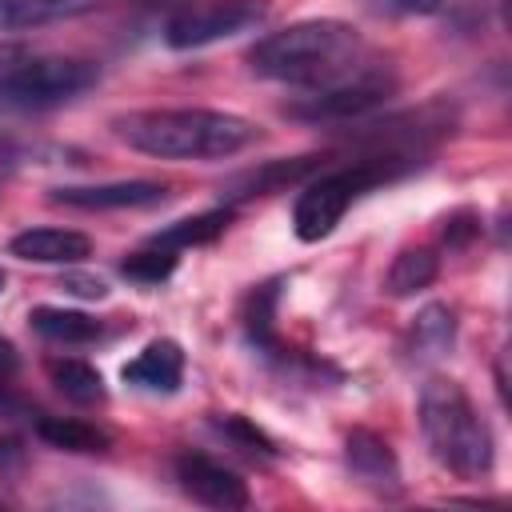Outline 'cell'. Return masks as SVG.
<instances>
[{
    "label": "cell",
    "instance_id": "cell-22",
    "mask_svg": "<svg viewBox=\"0 0 512 512\" xmlns=\"http://www.w3.org/2000/svg\"><path fill=\"white\" fill-rule=\"evenodd\" d=\"M120 272H124L128 280H136V284H160V280H168V276L176 272V252L148 244L144 252L124 256V260H120Z\"/></svg>",
    "mask_w": 512,
    "mask_h": 512
},
{
    "label": "cell",
    "instance_id": "cell-15",
    "mask_svg": "<svg viewBox=\"0 0 512 512\" xmlns=\"http://www.w3.org/2000/svg\"><path fill=\"white\" fill-rule=\"evenodd\" d=\"M96 0H0V32H28L88 12Z\"/></svg>",
    "mask_w": 512,
    "mask_h": 512
},
{
    "label": "cell",
    "instance_id": "cell-27",
    "mask_svg": "<svg viewBox=\"0 0 512 512\" xmlns=\"http://www.w3.org/2000/svg\"><path fill=\"white\" fill-rule=\"evenodd\" d=\"M24 460V448H20V440L16 436H0V468H8V464H20Z\"/></svg>",
    "mask_w": 512,
    "mask_h": 512
},
{
    "label": "cell",
    "instance_id": "cell-30",
    "mask_svg": "<svg viewBox=\"0 0 512 512\" xmlns=\"http://www.w3.org/2000/svg\"><path fill=\"white\" fill-rule=\"evenodd\" d=\"M24 412H28V408H24L20 400H12V396L0 392V416H24Z\"/></svg>",
    "mask_w": 512,
    "mask_h": 512
},
{
    "label": "cell",
    "instance_id": "cell-25",
    "mask_svg": "<svg viewBox=\"0 0 512 512\" xmlns=\"http://www.w3.org/2000/svg\"><path fill=\"white\" fill-rule=\"evenodd\" d=\"M480 236V216L472 212V208H460V212H452L448 220H444V240H448V248H464L468 240H476Z\"/></svg>",
    "mask_w": 512,
    "mask_h": 512
},
{
    "label": "cell",
    "instance_id": "cell-18",
    "mask_svg": "<svg viewBox=\"0 0 512 512\" xmlns=\"http://www.w3.org/2000/svg\"><path fill=\"white\" fill-rule=\"evenodd\" d=\"M276 300H280V280H268V284H260L248 300H244V332H248V340L260 348V352H268V356H284V348H280V340H276Z\"/></svg>",
    "mask_w": 512,
    "mask_h": 512
},
{
    "label": "cell",
    "instance_id": "cell-3",
    "mask_svg": "<svg viewBox=\"0 0 512 512\" xmlns=\"http://www.w3.org/2000/svg\"><path fill=\"white\" fill-rule=\"evenodd\" d=\"M420 432L432 448V456L464 476V480H480L492 472V460H496V448H492V432L484 424V416L476 412L472 396L448 380V376H432L424 380L420 388Z\"/></svg>",
    "mask_w": 512,
    "mask_h": 512
},
{
    "label": "cell",
    "instance_id": "cell-21",
    "mask_svg": "<svg viewBox=\"0 0 512 512\" xmlns=\"http://www.w3.org/2000/svg\"><path fill=\"white\" fill-rule=\"evenodd\" d=\"M36 432H40V440H48L52 448H64V452H104L108 448V432H100L96 424H84V420L40 416Z\"/></svg>",
    "mask_w": 512,
    "mask_h": 512
},
{
    "label": "cell",
    "instance_id": "cell-13",
    "mask_svg": "<svg viewBox=\"0 0 512 512\" xmlns=\"http://www.w3.org/2000/svg\"><path fill=\"white\" fill-rule=\"evenodd\" d=\"M324 164V156H292V160H272L264 168H248L240 176H232L220 192L224 200H248V196H264V192H276L284 184H304L316 168Z\"/></svg>",
    "mask_w": 512,
    "mask_h": 512
},
{
    "label": "cell",
    "instance_id": "cell-10",
    "mask_svg": "<svg viewBox=\"0 0 512 512\" xmlns=\"http://www.w3.org/2000/svg\"><path fill=\"white\" fill-rule=\"evenodd\" d=\"M344 456L348 468L376 492H400V464L388 448V440L372 428H352L344 440Z\"/></svg>",
    "mask_w": 512,
    "mask_h": 512
},
{
    "label": "cell",
    "instance_id": "cell-24",
    "mask_svg": "<svg viewBox=\"0 0 512 512\" xmlns=\"http://www.w3.org/2000/svg\"><path fill=\"white\" fill-rule=\"evenodd\" d=\"M364 4L380 16H436L452 0H364Z\"/></svg>",
    "mask_w": 512,
    "mask_h": 512
},
{
    "label": "cell",
    "instance_id": "cell-5",
    "mask_svg": "<svg viewBox=\"0 0 512 512\" xmlns=\"http://www.w3.org/2000/svg\"><path fill=\"white\" fill-rule=\"evenodd\" d=\"M400 156H372V160H356L348 168H332V172H320L312 180H304L300 196H296V208H292V228L304 244H316L324 240L340 220L344 212L352 208V200L384 180H392L400 172Z\"/></svg>",
    "mask_w": 512,
    "mask_h": 512
},
{
    "label": "cell",
    "instance_id": "cell-4",
    "mask_svg": "<svg viewBox=\"0 0 512 512\" xmlns=\"http://www.w3.org/2000/svg\"><path fill=\"white\" fill-rule=\"evenodd\" d=\"M100 80V68L80 56L28 52L20 44H0V104L12 108H52Z\"/></svg>",
    "mask_w": 512,
    "mask_h": 512
},
{
    "label": "cell",
    "instance_id": "cell-29",
    "mask_svg": "<svg viewBox=\"0 0 512 512\" xmlns=\"http://www.w3.org/2000/svg\"><path fill=\"white\" fill-rule=\"evenodd\" d=\"M16 160H20V148L8 140V136H0V172H8V168H16Z\"/></svg>",
    "mask_w": 512,
    "mask_h": 512
},
{
    "label": "cell",
    "instance_id": "cell-11",
    "mask_svg": "<svg viewBox=\"0 0 512 512\" xmlns=\"http://www.w3.org/2000/svg\"><path fill=\"white\" fill-rule=\"evenodd\" d=\"M12 256L28 260V264H76L92 252V240L84 232H72V228H24L12 236L8 244Z\"/></svg>",
    "mask_w": 512,
    "mask_h": 512
},
{
    "label": "cell",
    "instance_id": "cell-26",
    "mask_svg": "<svg viewBox=\"0 0 512 512\" xmlns=\"http://www.w3.org/2000/svg\"><path fill=\"white\" fill-rule=\"evenodd\" d=\"M60 288L72 292V296H84V300H104L108 296V284L100 276H80V272H64Z\"/></svg>",
    "mask_w": 512,
    "mask_h": 512
},
{
    "label": "cell",
    "instance_id": "cell-20",
    "mask_svg": "<svg viewBox=\"0 0 512 512\" xmlns=\"http://www.w3.org/2000/svg\"><path fill=\"white\" fill-rule=\"evenodd\" d=\"M48 376L56 384V392L72 404H100L104 400V376L88 364V360H52L48 364Z\"/></svg>",
    "mask_w": 512,
    "mask_h": 512
},
{
    "label": "cell",
    "instance_id": "cell-23",
    "mask_svg": "<svg viewBox=\"0 0 512 512\" xmlns=\"http://www.w3.org/2000/svg\"><path fill=\"white\" fill-rule=\"evenodd\" d=\"M216 428L224 432V436H232L236 444H244L248 452H260V456H272V440L252 424V420H244V416H220L216 420Z\"/></svg>",
    "mask_w": 512,
    "mask_h": 512
},
{
    "label": "cell",
    "instance_id": "cell-16",
    "mask_svg": "<svg viewBox=\"0 0 512 512\" xmlns=\"http://www.w3.org/2000/svg\"><path fill=\"white\" fill-rule=\"evenodd\" d=\"M28 324L32 332H40L44 340H56V344H88L96 340L104 328L100 320H92L88 312H76V308H52V304H40L28 312Z\"/></svg>",
    "mask_w": 512,
    "mask_h": 512
},
{
    "label": "cell",
    "instance_id": "cell-8",
    "mask_svg": "<svg viewBox=\"0 0 512 512\" xmlns=\"http://www.w3.org/2000/svg\"><path fill=\"white\" fill-rule=\"evenodd\" d=\"M176 480L192 500H200L208 508H224L228 512V508H244L248 504V484L232 468L216 464L204 452H180L176 456Z\"/></svg>",
    "mask_w": 512,
    "mask_h": 512
},
{
    "label": "cell",
    "instance_id": "cell-17",
    "mask_svg": "<svg viewBox=\"0 0 512 512\" xmlns=\"http://www.w3.org/2000/svg\"><path fill=\"white\" fill-rule=\"evenodd\" d=\"M228 224H232V208L224 204V208H208V212L184 216V220H176V224L152 232L148 244H156V248H172V252H176V248H196V244H212Z\"/></svg>",
    "mask_w": 512,
    "mask_h": 512
},
{
    "label": "cell",
    "instance_id": "cell-31",
    "mask_svg": "<svg viewBox=\"0 0 512 512\" xmlns=\"http://www.w3.org/2000/svg\"><path fill=\"white\" fill-rule=\"evenodd\" d=\"M4 280H8V276H4V268H0V292H4Z\"/></svg>",
    "mask_w": 512,
    "mask_h": 512
},
{
    "label": "cell",
    "instance_id": "cell-12",
    "mask_svg": "<svg viewBox=\"0 0 512 512\" xmlns=\"http://www.w3.org/2000/svg\"><path fill=\"white\" fill-rule=\"evenodd\" d=\"M124 384H136V388H148V392H176L180 388V376H184V348L168 336L144 344V352L136 360L124 364Z\"/></svg>",
    "mask_w": 512,
    "mask_h": 512
},
{
    "label": "cell",
    "instance_id": "cell-19",
    "mask_svg": "<svg viewBox=\"0 0 512 512\" xmlns=\"http://www.w3.org/2000/svg\"><path fill=\"white\" fill-rule=\"evenodd\" d=\"M436 272H440V256L432 248H404L388 268V280H384L388 296H412V292L428 288L436 280Z\"/></svg>",
    "mask_w": 512,
    "mask_h": 512
},
{
    "label": "cell",
    "instance_id": "cell-28",
    "mask_svg": "<svg viewBox=\"0 0 512 512\" xmlns=\"http://www.w3.org/2000/svg\"><path fill=\"white\" fill-rule=\"evenodd\" d=\"M16 372V348L8 336H0V380H8Z\"/></svg>",
    "mask_w": 512,
    "mask_h": 512
},
{
    "label": "cell",
    "instance_id": "cell-14",
    "mask_svg": "<svg viewBox=\"0 0 512 512\" xmlns=\"http://www.w3.org/2000/svg\"><path fill=\"white\" fill-rule=\"evenodd\" d=\"M452 336H456V320H452V308L444 304H424L416 312V320L408 324V336L400 344L404 360L412 364H428V360H440L448 348H452Z\"/></svg>",
    "mask_w": 512,
    "mask_h": 512
},
{
    "label": "cell",
    "instance_id": "cell-2",
    "mask_svg": "<svg viewBox=\"0 0 512 512\" xmlns=\"http://www.w3.org/2000/svg\"><path fill=\"white\" fill-rule=\"evenodd\" d=\"M116 140L156 160H220L244 152L260 128L216 108H140L112 120Z\"/></svg>",
    "mask_w": 512,
    "mask_h": 512
},
{
    "label": "cell",
    "instance_id": "cell-6",
    "mask_svg": "<svg viewBox=\"0 0 512 512\" xmlns=\"http://www.w3.org/2000/svg\"><path fill=\"white\" fill-rule=\"evenodd\" d=\"M392 92H396V76L376 68V64H364L360 72H352V76H344L336 84L304 88V96L284 104V112L296 116V120H308V124L356 120V116H368L372 108H380Z\"/></svg>",
    "mask_w": 512,
    "mask_h": 512
},
{
    "label": "cell",
    "instance_id": "cell-7",
    "mask_svg": "<svg viewBox=\"0 0 512 512\" xmlns=\"http://www.w3.org/2000/svg\"><path fill=\"white\" fill-rule=\"evenodd\" d=\"M264 16H268L264 0H192V4H180L164 20V40L168 48L188 52V48H204L236 32H248Z\"/></svg>",
    "mask_w": 512,
    "mask_h": 512
},
{
    "label": "cell",
    "instance_id": "cell-9",
    "mask_svg": "<svg viewBox=\"0 0 512 512\" xmlns=\"http://www.w3.org/2000/svg\"><path fill=\"white\" fill-rule=\"evenodd\" d=\"M168 188L156 180H112V184H72V188H52V204L68 208H152L164 204Z\"/></svg>",
    "mask_w": 512,
    "mask_h": 512
},
{
    "label": "cell",
    "instance_id": "cell-1",
    "mask_svg": "<svg viewBox=\"0 0 512 512\" xmlns=\"http://www.w3.org/2000/svg\"><path fill=\"white\" fill-rule=\"evenodd\" d=\"M368 60L364 40L344 20H300L280 32H268L248 48V68L264 80L296 84V88H324L352 72H360Z\"/></svg>",
    "mask_w": 512,
    "mask_h": 512
}]
</instances>
